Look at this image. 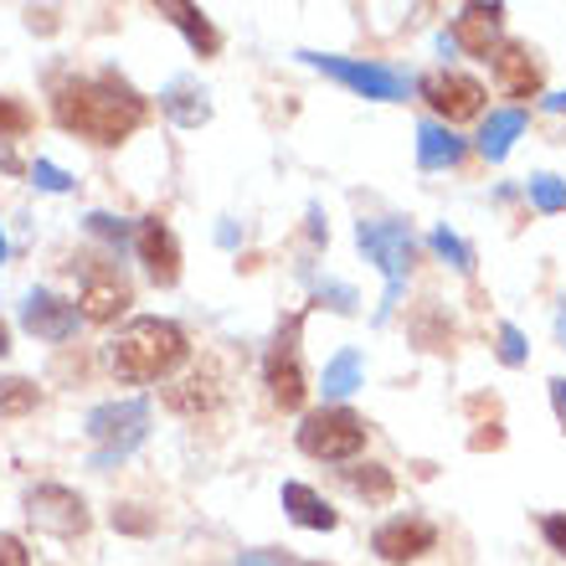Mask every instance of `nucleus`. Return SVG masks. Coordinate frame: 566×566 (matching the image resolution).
Here are the masks:
<instances>
[{"instance_id": "f257e3e1", "label": "nucleus", "mask_w": 566, "mask_h": 566, "mask_svg": "<svg viewBox=\"0 0 566 566\" xmlns=\"http://www.w3.org/2000/svg\"><path fill=\"white\" fill-rule=\"evenodd\" d=\"M57 108V124L77 139H93V145H124L145 124V98H139L129 83H119L114 73L104 77H67L52 98Z\"/></svg>"}, {"instance_id": "f03ea898", "label": "nucleus", "mask_w": 566, "mask_h": 566, "mask_svg": "<svg viewBox=\"0 0 566 566\" xmlns=\"http://www.w3.org/2000/svg\"><path fill=\"white\" fill-rule=\"evenodd\" d=\"M186 329L176 319H135L114 340V376L129 381V387H145V381H160L186 360Z\"/></svg>"}, {"instance_id": "7ed1b4c3", "label": "nucleus", "mask_w": 566, "mask_h": 566, "mask_svg": "<svg viewBox=\"0 0 566 566\" xmlns=\"http://www.w3.org/2000/svg\"><path fill=\"white\" fill-rule=\"evenodd\" d=\"M356 242H360V253H366L376 269L387 273V298H381V310H376V319H387L391 304L402 298V283L412 279L418 242H412V232H407L402 222H360L356 227Z\"/></svg>"}, {"instance_id": "20e7f679", "label": "nucleus", "mask_w": 566, "mask_h": 566, "mask_svg": "<svg viewBox=\"0 0 566 566\" xmlns=\"http://www.w3.org/2000/svg\"><path fill=\"white\" fill-rule=\"evenodd\" d=\"M298 448L319 463H350L366 448V422L350 407H319L298 428Z\"/></svg>"}, {"instance_id": "39448f33", "label": "nucleus", "mask_w": 566, "mask_h": 566, "mask_svg": "<svg viewBox=\"0 0 566 566\" xmlns=\"http://www.w3.org/2000/svg\"><path fill=\"white\" fill-rule=\"evenodd\" d=\"M145 428H149V402L129 397V402H108V407H93L88 412V438L98 443V469H108L114 459L135 453L145 443Z\"/></svg>"}, {"instance_id": "423d86ee", "label": "nucleus", "mask_w": 566, "mask_h": 566, "mask_svg": "<svg viewBox=\"0 0 566 566\" xmlns=\"http://www.w3.org/2000/svg\"><path fill=\"white\" fill-rule=\"evenodd\" d=\"M304 62H314L319 73L340 77L345 88H356L360 98H381V104H397L407 98V73L387 67V62H360V57H325V52H298Z\"/></svg>"}, {"instance_id": "0eeeda50", "label": "nucleus", "mask_w": 566, "mask_h": 566, "mask_svg": "<svg viewBox=\"0 0 566 566\" xmlns=\"http://www.w3.org/2000/svg\"><path fill=\"white\" fill-rule=\"evenodd\" d=\"M27 521L57 541H77V536H88L93 515L83 505V494H73L67 484H36L27 494Z\"/></svg>"}, {"instance_id": "6e6552de", "label": "nucleus", "mask_w": 566, "mask_h": 566, "mask_svg": "<svg viewBox=\"0 0 566 566\" xmlns=\"http://www.w3.org/2000/svg\"><path fill=\"white\" fill-rule=\"evenodd\" d=\"M222 397H227V376H222V360L217 356H207L201 366H191L176 387H165V407L180 412V418H207V412L222 407Z\"/></svg>"}, {"instance_id": "1a4fd4ad", "label": "nucleus", "mask_w": 566, "mask_h": 566, "mask_svg": "<svg viewBox=\"0 0 566 566\" xmlns=\"http://www.w3.org/2000/svg\"><path fill=\"white\" fill-rule=\"evenodd\" d=\"M304 391H310V381H304V366H298V319H289L269 350V397L283 412H298Z\"/></svg>"}, {"instance_id": "9d476101", "label": "nucleus", "mask_w": 566, "mask_h": 566, "mask_svg": "<svg viewBox=\"0 0 566 566\" xmlns=\"http://www.w3.org/2000/svg\"><path fill=\"white\" fill-rule=\"evenodd\" d=\"M418 93L432 104V114H443L448 129L463 119H479V114H484V98H490L484 83H474V77H463V73H428L418 83Z\"/></svg>"}, {"instance_id": "9b49d317", "label": "nucleus", "mask_w": 566, "mask_h": 566, "mask_svg": "<svg viewBox=\"0 0 566 566\" xmlns=\"http://www.w3.org/2000/svg\"><path fill=\"white\" fill-rule=\"evenodd\" d=\"M135 253H139V263H145L149 283L170 289V283L180 279V242H176V232H170L160 217H149V222L135 227Z\"/></svg>"}, {"instance_id": "f8f14e48", "label": "nucleus", "mask_w": 566, "mask_h": 566, "mask_svg": "<svg viewBox=\"0 0 566 566\" xmlns=\"http://www.w3.org/2000/svg\"><path fill=\"white\" fill-rule=\"evenodd\" d=\"M129 283L119 273L108 269H93L88 283H83V294H77V319H88V325H114L124 310H129Z\"/></svg>"}, {"instance_id": "ddd939ff", "label": "nucleus", "mask_w": 566, "mask_h": 566, "mask_svg": "<svg viewBox=\"0 0 566 566\" xmlns=\"http://www.w3.org/2000/svg\"><path fill=\"white\" fill-rule=\"evenodd\" d=\"M432 541H438V531H432L428 521H418V515H402V521H387L381 531L371 536V546H376V556L381 562H418V556H428L432 552Z\"/></svg>"}, {"instance_id": "4468645a", "label": "nucleus", "mask_w": 566, "mask_h": 566, "mask_svg": "<svg viewBox=\"0 0 566 566\" xmlns=\"http://www.w3.org/2000/svg\"><path fill=\"white\" fill-rule=\"evenodd\" d=\"M21 325L36 335V340H73L77 335V304H67V298L46 294V289H36V294L27 298V310H21Z\"/></svg>"}, {"instance_id": "2eb2a0df", "label": "nucleus", "mask_w": 566, "mask_h": 566, "mask_svg": "<svg viewBox=\"0 0 566 566\" xmlns=\"http://www.w3.org/2000/svg\"><path fill=\"white\" fill-rule=\"evenodd\" d=\"M494 77L505 98H536L541 93V62L525 42H500L494 46Z\"/></svg>"}, {"instance_id": "dca6fc26", "label": "nucleus", "mask_w": 566, "mask_h": 566, "mask_svg": "<svg viewBox=\"0 0 566 566\" xmlns=\"http://www.w3.org/2000/svg\"><path fill=\"white\" fill-rule=\"evenodd\" d=\"M500 6H469L459 11L453 21V46H463L469 57H494V46H500Z\"/></svg>"}, {"instance_id": "f3484780", "label": "nucleus", "mask_w": 566, "mask_h": 566, "mask_svg": "<svg viewBox=\"0 0 566 566\" xmlns=\"http://www.w3.org/2000/svg\"><path fill=\"white\" fill-rule=\"evenodd\" d=\"M463 139L448 129V124H422L418 129V165L422 170H448V165L463 160Z\"/></svg>"}, {"instance_id": "a211bd4d", "label": "nucleus", "mask_w": 566, "mask_h": 566, "mask_svg": "<svg viewBox=\"0 0 566 566\" xmlns=\"http://www.w3.org/2000/svg\"><path fill=\"white\" fill-rule=\"evenodd\" d=\"M283 510H289V521L304 525V531H335V510H329L310 484H283Z\"/></svg>"}, {"instance_id": "6ab92c4d", "label": "nucleus", "mask_w": 566, "mask_h": 566, "mask_svg": "<svg viewBox=\"0 0 566 566\" xmlns=\"http://www.w3.org/2000/svg\"><path fill=\"white\" fill-rule=\"evenodd\" d=\"M521 135H525V114L521 108H500V114H490L484 129H479V155H484V160H505L510 145Z\"/></svg>"}, {"instance_id": "aec40b11", "label": "nucleus", "mask_w": 566, "mask_h": 566, "mask_svg": "<svg viewBox=\"0 0 566 566\" xmlns=\"http://www.w3.org/2000/svg\"><path fill=\"white\" fill-rule=\"evenodd\" d=\"M160 15H170V21H176L180 31H186V42L196 46V52H201V57H211V52H217V46H222V36H217V27H211L207 15L196 11V6H180V0H165L160 6Z\"/></svg>"}, {"instance_id": "412c9836", "label": "nucleus", "mask_w": 566, "mask_h": 566, "mask_svg": "<svg viewBox=\"0 0 566 566\" xmlns=\"http://www.w3.org/2000/svg\"><path fill=\"white\" fill-rule=\"evenodd\" d=\"M345 484H350V494L371 500V505H387L391 494H397V479H391L381 463H356V469H345Z\"/></svg>"}, {"instance_id": "4be33fe9", "label": "nucleus", "mask_w": 566, "mask_h": 566, "mask_svg": "<svg viewBox=\"0 0 566 566\" xmlns=\"http://www.w3.org/2000/svg\"><path fill=\"white\" fill-rule=\"evenodd\" d=\"M319 387H325L329 402H345V397L360 387V356L356 350H340V356L329 360L325 376H319Z\"/></svg>"}, {"instance_id": "5701e85b", "label": "nucleus", "mask_w": 566, "mask_h": 566, "mask_svg": "<svg viewBox=\"0 0 566 566\" xmlns=\"http://www.w3.org/2000/svg\"><path fill=\"white\" fill-rule=\"evenodd\" d=\"M36 402H42L36 381H27V376H0V418H27Z\"/></svg>"}, {"instance_id": "b1692460", "label": "nucleus", "mask_w": 566, "mask_h": 566, "mask_svg": "<svg viewBox=\"0 0 566 566\" xmlns=\"http://www.w3.org/2000/svg\"><path fill=\"white\" fill-rule=\"evenodd\" d=\"M165 108H170V114H176L180 124H207V119H211V104H207V93L186 88V83H176V88L165 93Z\"/></svg>"}, {"instance_id": "393cba45", "label": "nucleus", "mask_w": 566, "mask_h": 566, "mask_svg": "<svg viewBox=\"0 0 566 566\" xmlns=\"http://www.w3.org/2000/svg\"><path fill=\"white\" fill-rule=\"evenodd\" d=\"M531 207L536 211H566V180L531 176Z\"/></svg>"}, {"instance_id": "a878e982", "label": "nucleus", "mask_w": 566, "mask_h": 566, "mask_svg": "<svg viewBox=\"0 0 566 566\" xmlns=\"http://www.w3.org/2000/svg\"><path fill=\"white\" fill-rule=\"evenodd\" d=\"M432 253H438V258H448V263H453V269H459V273H469V269H474V253H469V242H463V238H453L448 227H438V232H432Z\"/></svg>"}, {"instance_id": "bb28decb", "label": "nucleus", "mask_w": 566, "mask_h": 566, "mask_svg": "<svg viewBox=\"0 0 566 566\" xmlns=\"http://www.w3.org/2000/svg\"><path fill=\"white\" fill-rule=\"evenodd\" d=\"M21 135H31V108L0 93V145H6V139H21Z\"/></svg>"}, {"instance_id": "cd10ccee", "label": "nucleus", "mask_w": 566, "mask_h": 566, "mask_svg": "<svg viewBox=\"0 0 566 566\" xmlns=\"http://www.w3.org/2000/svg\"><path fill=\"white\" fill-rule=\"evenodd\" d=\"M31 186H42V191H67L73 180H67V170H62V165L36 160V165H31Z\"/></svg>"}, {"instance_id": "c85d7f7f", "label": "nucleus", "mask_w": 566, "mask_h": 566, "mask_svg": "<svg viewBox=\"0 0 566 566\" xmlns=\"http://www.w3.org/2000/svg\"><path fill=\"white\" fill-rule=\"evenodd\" d=\"M500 360L505 366H521L525 360V335L515 325H500Z\"/></svg>"}, {"instance_id": "c756f323", "label": "nucleus", "mask_w": 566, "mask_h": 566, "mask_svg": "<svg viewBox=\"0 0 566 566\" xmlns=\"http://www.w3.org/2000/svg\"><path fill=\"white\" fill-rule=\"evenodd\" d=\"M88 232H98V238H108V242H124V238H129V227H124L119 217H108V211H93V217H88Z\"/></svg>"}, {"instance_id": "7c9ffc66", "label": "nucleus", "mask_w": 566, "mask_h": 566, "mask_svg": "<svg viewBox=\"0 0 566 566\" xmlns=\"http://www.w3.org/2000/svg\"><path fill=\"white\" fill-rule=\"evenodd\" d=\"M319 298H329V310H340V314L356 310V289H350V283H325Z\"/></svg>"}, {"instance_id": "2f4dec72", "label": "nucleus", "mask_w": 566, "mask_h": 566, "mask_svg": "<svg viewBox=\"0 0 566 566\" xmlns=\"http://www.w3.org/2000/svg\"><path fill=\"white\" fill-rule=\"evenodd\" d=\"M0 566H31V552L21 546V536H0Z\"/></svg>"}, {"instance_id": "473e14b6", "label": "nucleus", "mask_w": 566, "mask_h": 566, "mask_svg": "<svg viewBox=\"0 0 566 566\" xmlns=\"http://www.w3.org/2000/svg\"><path fill=\"white\" fill-rule=\"evenodd\" d=\"M541 531H546V541H552V552L566 556V515H546V521H541Z\"/></svg>"}, {"instance_id": "72a5a7b5", "label": "nucleus", "mask_w": 566, "mask_h": 566, "mask_svg": "<svg viewBox=\"0 0 566 566\" xmlns=\"http://www.w3.org/2000/svg\"><path fill=\"white\" fill-rule=\"evenodd\" d=\"M238 566H283V556L279 552H242Z\"/></svg>"}, {"instance_id": "f704fd0d", "label": "nucleus", "mask_w": 566, "mask_h": 566, "mask_svg": "<svg viewBox=\"0 0 566 566\" xmlns=\"http://www.w3.org/2000/svg\"><path fill=\"white\" fill-rule=\"evenodd\" d=\"M552 402H556V412H562V422H566V376H556L552 381Z\"/></svg>"}, {"instance_id": "c9c22d12", "label": "nucleus", "mask_w": 566, "mask_h": 566, "mask_svg": "<svg viewBox=\"0 0 566 566\" xmlns=\"http://www.w3.org/2000/svg\"><path fill=\"white\" fill-rule=\"evenodd\" d=\"M546 108H552V114H566V93H556V98H546Z\"/></svg>"}, {"instance_id": "e433bc0d", "label": "nucleus", "mask_w": 566, "mask_h": 566, "mask_svg": "<svg viewBox=\"0 0 566 566\" xmlns=\"http://www.w3.org/2000/svg\"><path fill=\"white\" fill-rule=\"evenodd\" d=\"M11 350V329H6V319H0V356Z\"/></svg>"}, {"instance_id": "4c0bfd02", "label": "nucleus", "mask_w": 566, "mask_h": 566, "mask_svg": "<svg viewBox=\"0 0 566 566\" xmlns=\"http://www.w3.org/2000/svg\"><path fill=\"white\" fill-rule=\"evenodd\" d=\"M556 329H562V340H566V310H562V319H556Z\"/></svg>"}, {"instance_id": "58836bf2", "label": "nucleus", "mask_w": 566, "mask_h": 566, "mask_svg": "<svg viewBox=\"0 0 566 566\" xmlns=\"http://www.w3.org/2000/svg\"><path fill=\"white\" fill-rule=\"evenodd\" d=\"M0 263H6V232H0Z\"/></svg>"}, {"instance_id": "ea45409f", "label": "nucleus", "mask_w": 566, "mask_h": 566, "mask_svg": "<svg viewBox=\"0 0 566 566\" xmlns=\"http://www.w3.org/2000/svg\"><path fill=\"white\" fill-rule=\"evenodd\" d=\"M304 566H319V562H304Z\"/></svg>"}]
</instances>
